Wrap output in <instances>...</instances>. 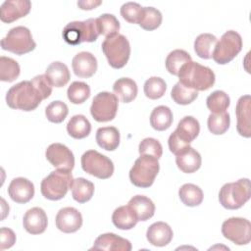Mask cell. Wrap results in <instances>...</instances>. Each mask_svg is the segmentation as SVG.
I'll use <instances>...</instances> for the list:
<instances>
[{"label": "cell", "instance_id": "cell-3", "mask_svg": "<svg viewBox=\"0 0 251 251\" xmlns=\"http://www.w3.org/2000/svg\"><path fill=\"white\" fill-rule=\"evenodd\" d=\"M251 196L250 180L240 178L235 182H228L222 186L219 192V201L222 206L228 210L241 208Z\"/></svg>", "mask_w": 251, "mask_h": 251}, {"label": "cell", "instance_id": "cell-24", "mask_svg": "<svg viewBox=\"0 0 251 251\" xmlns=\"http://www.w3.org/2000/svg\"><path fill=\"white\" fill-rule=\"evenodd\" d=\"M136 215L138 221H147L153 217L155 213V205L153 201L144 195H135L127 203Z\"/></svg>", "mask_w": 251, "mask_h": 251}, {"label": "cell", "instance_id": "cell-49", "mask_svg": "<svg viewBox=\"0 0 251 251\" xmlns=\"http://www.w3.org/2000/svg\"><path fill=\"white\" fill-rule=\"evenodd\" d=\"M102 4L100 0H81L77 1V6L82 10H92Z\"/></svg>", "mask_w": 251, "mask_h": 251}, {"label": "cell", "instance_id": "cell-8", "mask_svg": "<svg viewBox=\"0 0 251 251\" xmlns=\"http://www.w3.org/2000/svg\"><path fill=\"white\" fill-rule=\"evenodd\" d=\"M3 50L12 52L16 55L26 54L36 47V43L32 39L30 30L23 25L11 28L7 35L1 40Z\"/></svg>", "mask_w": 251, "mask_h": 251}, {"label": "cell", "instance_id": "cell-29", "mask_svg": "<svg viewBox=\"0 0 251 251\" xmlns=\"http://www.w3.org/2000/svg\"><path fill=\"white\" fill-rule=\"evenodd\" d=\"M67 131L72 137L75 139H82L89 135L91 131V125L85 116L75 115L67 124Z\"/></svg>", "mask_w": 251, "mask_h": 251}, {"label": "cell", "instance_id": "cell-9", "mask_svg": "<svg viewBox=\"0 0 251 251\" xmlns=\"http://www.w3.org/2000/svg\"><path fill=\"white\" fill-rule=\"evenodd\" d=\"M242 49V38L234 30L226 31L217 42L212 58L220 65H226L232 61Z\"/></svg>", "mask_w": 251, "mask_h": 251}, {"label": "cell", "instance_id": "cell-21", "mask_svg": "<svg viewBox=\"0 0 251 251\" xmlns=\"http://www.w3.org/2000/svg\"><path fill=\"white\" fill-rule=\"evenodd\" d=\"M176 163L181 172L185 174H192L199 170L202 159L198 151L191 146H187L176 155Z\"/></svg>", "mask_w": 251, "mask_h": 251}, {"label": "cell", "instance_id": "cell-46", "mask_svg": "<svg viewBox=\"0 0 251 251\" xmlns=\"http://www.w3.org/2000/svg\"><path fill=\"white\" fill-rule=\"evenodd\" d=\"M30 81L42 100L48 98L52 93V84L45 75H38L34 76Z\"/></svg>", "mask_w": 251, "mask_h": 251}, {"label": "cell", "instance_id": "cell-40", "mask_svg": "<svg viewBox=\"0 0 251 251\" xmlns=\"http://www.w3.org/2000/svg\"><path fill=\"white\" fill-rule=\"evenodd\" d=\"M171 97L176 104L188 105L198 97V92L194 89L186 87L178 81L174 85L171 91Z\"/></svg>", "mask_w": 251, "mask_h": 251}, {"label": "cell", "instance_id": "cell-47", "mask_svg": "<svg viewBox=\"0 0 251 251\" xmlns=\"http://www.w3.org/2000/svg\"><path fill=\"white\" fill-rule=\"evenodd\" d=\"M16 242V234L8 227H1L0 229V249L4 250L12 247Z\"/></svg>", "mask_w": 251, "mask_h": 251}, {"label": "cell", "instance_id": "cell-44", "mask_svg": "<svg viewBox=\"0 0 251 251\" xmlns=\"http://www.w3.org/2000/svg\"><path fill=\"white\" fill-rule=\"evenodd\" d=\"M138 151L140 155H148L156 159H159L162 157L163 147L157 139L152 137H147V138H144L139 143Z\"/></svg>", "mask_w": 251, "mask_h": 251}, {"label": "cell", "instance_id": "cell-43", "mask_svg": "<svg viewBox=\"0 0 251 251\" xmlns=\"http://www.w3.org/2000/svg\"><path fill=\"white\" fill-rule=\"evenodd\" d=\"M68 113H69V109L67 104L60 100L51 102L45 108V116L47 120L55 124L62 123L68 116Z\"/></svg>", "mask_w": 251, "mask_h": 251}, {"label": "cell", "instance_id": "cell-2", "mask_svg": "<svg viewBox=\"0 0 251 251\" xmlns=\"http://www.w3.org/2000/svg\"><path fill=\"white\" fill-rule=\"evenodd\" d=\"M42 98L30 80H24L13 85L6 94L7 105L16 110L25 112L35 110Z\"/></svg>", "mask_w": 251, "mask_h": 251}, {"label": "cell", "instance_id": "cell-25", "mask_svg": "<svg viewBox=\"0 0 251 251\" xmlns=\"http://www.w3.org/2000/svg\"><path fill=\"white\" fill-rule=\"evenodd\" d=\"M175 131L183 142L189 144L198 136L200 125L194 117L186 116L178 122Z\"/></svg>", "mask_w": 251, "mask_h": 251}, {"label": "cell", "instance_id": "cell-15", "mask_svg": "<svg viewBox=\"0 0 251 251\" xmlns=\"http://www.w3.org/2000/svg\"><path fill=\"white\" fill-rule=\"evenodd\" d=\"M30 9L31 2L28 0H8L1 5L0 19L3 23L10 24L26 16Z\"/></svg>", "mask_w": 251, "mask_h": 251}, {"label": "cell", "instance_id": "cell-19", "mask_svg": "<svg viewBox=\"0 0 251 251\" xmlns=\"http://www.w3.org/2000/svg\"><path fill=\"white\" fill-rule=\"evenodd\" d=\"M72 67L76 76L88 78L97 71V60L90 52L82 51L73 58Z\"/></svg>", "mask_w": 251, "mask_h": 251}, {"label": "cell", "instance_id": "cell-39", "mask_svg": "<svg viewBox=\"0 0 251 251\" xmlns=\"http://www.w3.org/2000/svg\"><path fill=\"white\" fill-rule=\"evenodd\" d=\"M20 65L12 58L0 57V79L6 82L14 81L20 75Z\"/></svg>", "mask_w": 251, "mask_h": 251}, {"label": "cell", "instance_id": "cell-23", "mask_svg": "<svg viewBox=\"0 0 251 251\" xmlns=\"http://www.w3.org/2000/svg\"><path fill=\"white\" fill-rule=\"evenodd\" d=\"M113 91L116 97L124 103H129L135 99L137 95V84L129 77H121L117 79L113 85Z\"/></svg>", "mask_w": 251, "mask_h": 251}, {"label": "cell", "instance_id": "cell-1", "mask_svg": "<svg viewBox=\"0 0 251 251\" xmlns=\"http://www.w3.org/2000/svg\"><path fill=\"white\" fill-rule=\"evenodd\" d=\"M177 76L179 82L196 91H204L211 88L216 79L215 74L210 68L193 61L184 64Z\"/></svg>", "mask_w": 251, "mask_h": 251}, {"label": "cell", "instance_id": "cell-37", "mask_svg": "<svg viewBox=\"0 0 251 251\" xmlns=\"http://www.w3.org/2000/svg\"><path fill=\"white\" fill-rule=\"evenodd\" d=\"M208 128L210 132L216 135L224 134L229 127L230 125V118L227 112L213 114L211 113L208 117L207 121Z\"/></svg>", "mask_w": 251, "mask_h": 251}, {"label": "cell", "instance_id": "cell-4", "mask_svg": "<svg viewBox=\"0 0 251 251\" xmlns=\"http://www.w3.org/2000/svg\"><path fill=\"white\" fill-rule=\"evenodd\" d=\"M63 38L70 45H78L82 42H93L100 35L96 19H87L83 22L69 23L63 29Z\"/></svg>", "mask_w": 251, "mask_h": 251}, {"label": "cell", "instance_id": "cell-32", "mask_svg": "<svg viewBox=\"0 0 251 251\" xmlns=\"http://www.w3.org/2000/svg\"><path fill=\"white\" fill-rule=\"evenodd\" d=\"M218 39L211 33H201L194 41V51L202 59H211Z\"/></svg>", "mask_w": 251, "mask_h": 251}, {"label": "cell", "instance_id": "cell-5", "mask_svg": "<svg viewBox=\"0 0 251 251\" xmlns=\"http://www.w3.org/2000/svg\"><path fill=\"white\" fill-rule=\"evenodd\" d=\"M71 172L56 170L43 178L40 184L41 194L49 200L56 201L66 196L73 183Z\"/></svg>", "mask_w": 251, "mask_h": 251}, {"label": "cell", "instance_id": "cell-35", "mask_svg": "<svg viewBox=\"0 0 251 251\" xmlns=\"http://www.w3.org/2000/svg\"><path fill=\"white\" fill-rule=\"evenodd\" d=\"M162 14L154 7H144L138 25L145 30H154L162 24Z\"/></svg>", "mask_w": 251, "mask_h": 251}, {"label": "cell", "instance_id": "cell-30", "mask_svg": "<svg viewBox=\"0 0 251 251\" xmlns=\"http://www.w3.org/2000/svg\"><path fill=\"white\" fill-rule=\"evenodd\" d=\"M72 196L78 203L89 201L94 193V184L84 177H77L73 180Z\"/></svg>", "mask_w": 251, "mask_h": 251}, {"label": "cell", "instance_id": "cell-38", "mask_svg": "<svg viewBox=\"0 0 251 251\" xmlns=\"http://www.w3.org/2000/svg\"><path fill=\"white\" fill-rule=\"evenodd\" d=\"M99 33L106 38L117 35L120 30V23L112 14H102L96 19Z\"/></svg>", "mask_w": 251, "mask_h": 251}, {"label": "cell", "instance_id": "cell-7", "mask_svg": "<svg viewBox=\"0 0 251 251\" xmlns=\"http://www.w3.org/2000/svg\"><path fill=\"white\" fill-rule=\"evenodd\" d=\"M101 47L112 68L121 69L126 66L130 55V45L125 35L118 33L112 37L105 38Z\"/></svg>", "mask_w": 251, "mask_h": 251}, {"label": "cell", "instance_id": "cell-11", "mask_svg": "<svg viewBox=\"0 0 251 251\" xmlns=\"http://www.w3.org/2000/svg\"><path fill=\"white\" fill-rule=\"evenodd\" d=\"M118 103V98L115 94L107 91L99 92L92 100L90 114L96 122H110L116 117Z\"/></svg>", "mask_w": 251, "mask_h": 251}, {"label": "cell", "instance_id": "cell-48", "mask_svg": "<svg viewBox=\"0 0 251 251\" xmlns=\"http://www.w3.org/2000/svg\"><path fill=\"white\" fill-rule=\"evenodd\" d=\"M168 144H169V149L172 153H174L175 155H176L178 152H180L182 149H184L185 147L189 146V144L183 142L176 133V131H174L168 140Z\"/></svg>", "mask_w": 251, "mask_h": 251}, {"label": "cell", "instance_id": "cell-18", "mask_svg": "<svg viewBox=\"0 0 251 251\" xmlns=\"http://www.w3.org/2000/svg\"><path fill=\"white\" fill-rule=\"evenodd\" d=\"M47 215L42 208L33 207L24 215L23 226L30 234L43 233L47 227Z\"/></svg>", "mask_w": 251, "mask_h": 251}, {"label": "cell", "instance_id": "cell-45", "mask_svg": "<svg viewBox=\"0 0 251 251\" xmlns=\"http://www.w3.org/2000/svg\"><path fill=\"white\" fill-rule=\"evenodd\" d=\"M143 7L135 2H126L121 7L122 17L130 24H138Z\"/></svg>", "mask_w": 251, "mask_h": 251}, {"label": "cell", "instance_id": "cell-10", "mask_svg": "<svg viewBox=\"0 0 251 251\" xmlns=\"http://www.w3.org/2000/svg\"><path fill=\"white\" fill-rule=\"evenodd\" d=\"M82 170L98 178H109L114 173L113 162L105 155L96 150H88L81 156Z\"/></svg>", "mask_w": 251, "mask_h": 251}, {"label": "cell", "instance_id": "cell-14", "mask_svg": "<svg viewBox=\"0 0 251 251\" xmlns=\"http://www.w3.org/2000/svg\"><path fill=\"white\" fill-rule=\"evenodd\" d=\"M56 226L65 233H72L78 230L82 226V216L74 207H65L59 210L55 219Z\"/></svg>", "mask_w": 251, "mask_h": 251}, {"label": "cell", "instance_id": "cell-26", "mask_svg": "<svg viewBox=\"0 0 251 251\" xmlns=\"http://www.w3.org/2000/svg\"><path fill=\"white\" fill-rule=\"evenodd\" d=\"M45 75L51 82L52 86L55 87L65 86L71 78L70 71L67 65L60 61H55L51 63L45 71Z\"/></svg>", "mask_w": 251, "mask_h": 251}, {"label": "cell", "instance_id": "cell-17", "mask_svg": "<svg viewBox=\"0 0 251 251\" xmlns=\"http://www.w3.org/2000/svg\"><path fill=\"white\" fill-rule=\"evenodd\" d=\"M132 248L129 240L123 238L115 233L108 232L99 235L90 250L107 251H130Z\"/></svg>", "mask_w": 251, "mask_h": 251}, {"label": "cell", "instance_id": "cell-36", "mask_svg": "<svg viewBox=\"0 0 251 251\" xmlns=\"http://www.w3.org/2000/svg\"><path fill=\"white\" fill-rule=\"evenodd\" d=\"M229 104H230V99L228 95L223 90H216L212 92L206 99L207 108L213 114L226 112Z\"/></svg>", "mask_w": 251, "mask_h": 251}, {"label": "cell", "instance_id": "cell-42", "mask_svg": "<svg viewBox=\"0 0 251 251\" xmlns=\"http://www.w3.org/2000/svg\"><path fill=\"white\" fill-rule=\"evenodd\" d=\"M144 94L147 98L156 100L161 98L167 89V84L165 80L158 76L149 77L144 83Z\"/></svg>", "mask_w": 251, "mask_h": 251}, {"label": "cell", "instance_id": "cell-34", "mask_svg": "<svg viewBox=\"0 0 251 251\" xmlns=\"http://www.w3.org/2000/svg\"><path fill=\"white\" fill-rule=\"evenodd\" d=\"M190 61H192L191 56L186 51L182 49H176L170 52L167 56L165 62L166 69L170 74L177 75L181 67Z\"/></svg>", "mask_w": 251, "mask_h": 251}, {"label": "cell", "instance_id": "cell-13", "mask_svg": "<svg viewBox=\"0 0 251 251\" xmlns=\"http://www.w3.org/2000/svg\"><path fill=\"white\" fill-rule=\"evenodd\" d=\"M46 159L58 170L72 172L75 166L73 152L62 143H52L45 151Z\"/></svg>", "mask_w": 251, "mask_h": 251}, {"label": "cell", "instance_id": "cell-12", "mask_svg": "<svg viewBox=\"0 0 251 251\" xmlns=\"http://www.w3.org/2000/svg\"><path fill=\"white\" fill-rule=\"evenodd\" d=\"M222 233L233 243L245 245L251 240V224L247 219L232 217L223 223Z\"/></svg>", "mask_w": 251, "mask_h": 251}, {"label": "cell", "instance_id": "cell-22", "mask_svg": "<svg viewBox=\"0 0 251 251\" xmlns=\"http://www.w3.org/2000/svg\"><path fill=\"white\" fill-rule=\"evenodd\" d=\"M173 229L164 222H157L152 224L146 231V238L148 242L154 246L163 247L168 245L173 239Z\"/></svg>", "mask_w": 251, "mask_h": 251}, {"label": "cell", "instance_id": "cell-28", "mask_svg": "<svg viewBox=\"0 0 251 251\" xmlns=\"http://www.w3.org/2000/svg\"><path fill=\"white\" fill-rule=\"evenodd\" d=\"M97 144L107 151H114L120 144V131L115 126L99 127L96 131Z\"/></svg>", "mask_w": 251, "mask_h": 251}, {"label": "cell", "instance_id": "cell-31", "mask_svg": "<svg viewBox=\"0 0 251 251\" xmlns=\"http://www.w3.org/2000/svg\"><path fill=\"white\" fill-rule=\"evenodd\" d=\"M172 123L173 113L169 107L161 105L153 109L150 115V125L154 129L158 131L166 130L172 126Z\"/></svg>", "mask_w": 251, "mask_h": 251}, {"label": "cell", "instance_id": "cell-20", "mask_svg": "<svg viewBox=\"0 0 251 251\" xmlns=\"http://www.w3.org/2000/svg\"><path fill=\"white\" fill-rule=\"evenodd\" d=\"M250 103H251L250 95H243L238 99L236 103V108H235L236 121H237L236 129L241 136H244L247 138L251 136Z\"/></svg>", "mask_w": 251, "mask_h": 251}, {"label": "cell", "instance_id": "cell-16", "mask_svg": "<svg viewBox=\"0 0 251 251\" xmlns=\"http://www.w3.org/2000/svg\"><path fill=\"white\" fill-rule=\"evenodd\" d=\"M8 194L14 202L25 204L32 199L34 195V185L27 178L16 177L8 186Z\"/></svg>", "mask_w": 251, "mask_h": 251}, {"label": "cell", "instance_id": "cell-33", "mask_svg": "<svg viewBox=\"0 0 251 251\" xmlns=\"http://www.w3.org/2000/svg\"><path fill=\"white\" fill-rule=\"evenodd\" d=\"M178 196L181 202L188 207H195L203 201V191L201 188L192 183L183 184L178 190Z\"/></svg>", "mask_w": 251, "mask_h": 251}, {"label": "cell", "instance_id": "cell-27", "mask_svg": "<svg viewBox=\"0 0 251 251\" xmlns=\"http://www.w3.org/2000/svg\"><path fill=\"white\" fill-rule=\"evenodd\" d=\"M112 222L116 227L123 230H128L135 226L138 219L131 208L126 206L118 207L112 215Z\"/></svg>", "mask_w": 251, "mask_h": 251}, {"label": "cell", "instance_id": "cell-6", "mask_svg": "<svg viewBox=\"0 0 251 251\" xmlns=\"http://www.w3.org/2000/svg\"><path fill=\"white\" fill-rule=\"evenodd\" d=\"M159 170L158 159L148 155H140L129 171L130 182L137 187H149L153 184Z\"/></svg>", "mask_w": 251, "mask_h": 251}, {"label": "cell", "instance_id": "cell-41", "mask_svg": "<svg viewBox=\"0 0 251 251\" xmlns=\"http://www.w3.org/2000/svg\"><path fill=\"white\" fill-rule=\"evenodd\" d=\"M68 99L73 104H81L90 96V87L82 81H74L67 90Z\"/></svg>", "mask_w": 251, "mask_h": 251}]
</instances>
